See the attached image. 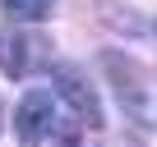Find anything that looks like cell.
I'll return each mask as SVG.
<instances>
[{
  "label": "cell",
  "mask_w": 157,
  "mask_h": 147,
  "mask_svg": "<svg viewBox=\"0 0 157 147\" xmlns=\"http://www.w3.org/2000/svg\"><path fill=\"white\" fill-rule=\"evenodd\" d=\"M51 110H56V106H51V92H28V97L14 106V133H19V142L37 147V142L51 133V124H56Z\"/></svg>",
  "instance_id": "6da1fadb"
},
{
  "label": "cell",
  "mask_w": 157,
  "mask_h": 147,
  "mask_svg": "<svg viewBox=\"0 0 157 147\" xmlns=\"http://www.w3.org/2000/svg\"><path fill=\"white\" fill-rule=\"evenodd\" d=\"M0 9L14 23H42L51 14V0H0Z\"/></svg>",
  "instance_id": "277c9868"
},
{
  "label": "cell",
  "mask_w": 157,
  "mask_h": 147,
  "mask_svg": "<svg viewBox=\"0 0 157 147\" xmlns=\"http://www.w3.org/2000/svg\"><path fill=\"white\" fill-rule=\"evenodd\" d=\"M28 41L33 37H10V32H0V69L5 74H28Z\"/></svg>",
  "instance_id": "3957f363"
},
{
  "label": "cell",
  "mask_w": 157,
  "mask_h": 147,
  "mask_svg": "<svg viewBox=\"0 0 157 147\" xmlns=\"http://www.w3.org/2000/svg\"><path fill=\"white\" fill-rule=\"evenodd\" d=\"M56 88H60V97L78 110V120H88V124H102V106H97V92L88 88V83H78V74H69V69H60L56 74Z\"/></svg>",
  "instance_id": "7a4b0ae2"
}]
</instances>
